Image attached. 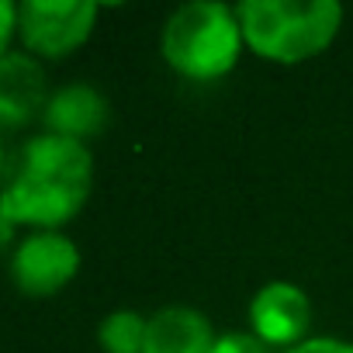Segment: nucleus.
<instances>
[{
  "label": "nucleus",
  "mask_w": 353,
  "mask_h": 353,
  "mask_svg": "<svg viewBox=\"0 0 353 353\" xmlns=\"http://www.w3.org/2000/svg\"><path fill=\"white\" fill-rule=\"evenodd\" d=\"M94 188V156L83 142L42 132L28 139L14 159L8 184L0 188V208L14 225L63 229L73 222Z\"/></svg>",
  "instance_id": "obj_1"
},
{
  "label": "nucleus",
  "mask_w": 353,
  "mask_h": 353,
  "mask_svg": "<svg viewBox=\"0 0 353 353\" xmlns=\"http://www.w3.org/2000/svg\"><path fill=\"white\" fill-rule=\"evenodd\" d=\"M236 18L256 59L301 66L336 42L346 11L336 0H243L236 4Z\"/></svg>",
  "instance_id": "obj_2"
},
{
  "label": "nucleus",
  "mask_w": 353,
  "mask_h": 353,
  "mask_svg": "<svg viewBox=\"0 0 353 353\" xmlns=\"http://www.w3.org/2000/svg\"><path fill=\"white\" fill-rule=\"evenodd\" d=\"M243 28L236 8L219 0L181 4L159 32L163 63L188 83H215L229 77L243 56Z\"/></svg>",
  "instance_id": "obj_3"
},
{
  "label": "nucleus",
  "mask_w": 353,
  "mask_h": 353,
  "mask_svg": "<svg viewBox=\"0 0 353 353\" xmlns=\"http://www.w3.org/2000/svg\"><path fill=\"white\" fill-rule=\"evenodd\" d=\"M94 0H25L18 4V35L35 59H63L77 52L97 25Z\"/></svg>",
  "instance_id": "obj_4"
},
{
  "label": "nucleus",
  "mask_w": 353,
  "mask_h": 353,
  "mask_svg": "<svg viewBox=\"0 0 353 353\" xmlns=\"http://www.w3.org/2000/svg\"><path fill=\"white\" fill-rule=\"evenodd\" d=\"M80 274V246L63 229L28 232L11 253V281L28 298L59 294Z\"/></svg>",
  "instance_id": "obj_5"
},
{
  "label": "nucleus",
  "mask_w": 353,
  "mask_h": 353,
  "mask_svg": "<svg viewBox=\"0 0 353 353\" xmlns=\"http://www.w3.org/2000/svg\"><path fill=\"white\" fill-rule=\"evenodd\" d=\"M250 332L263 339L270 350H294L308 339L312 329V301L291 281H267L250 298Z\"/></svg>",
  "instance_id": "obj_6"
},
{
  "label": "nucleus",
  "mask_w": 353,
  "mask_h": 353,
  "mask_svg": "<svg viewBox=\"0 0 353 353\" xmlns=\"http://www.w3.org/2000/svg\"><path fill=\"white\" fill-rule=\"evenodd\" d=\"M42 121H46V132L87 145V139H97L108 128L111 104H108L104 90H97L94 83L73 80V83H63L59 90L49 94Z\"/></svg>",
  "instance_id": "obj_7"
},
{
  "label": "nucleus",
  "mask_w": 353,
  "mask_h": 353,
  "mask_svg": "<svg viewBox=\"0 0 353 353\" xmlns=\"http://www.w3.org/2000/svg\"><path fill=\"white\" fill-rule=\"evenodd\" d=\"M49 104L46 70L28 52L0 56V128H21Z\"/></svg>",
  "instance_id": "obj_8"
},
{
  "label": "nucleus",
  "mask_w": 353,
  "mask_h": 353,
  "mask_svg": "<svg viewBox=\"0 0 353 353\" xmlns=\"http://www.w3.org/2000/svg\"><path fill=\"white\" fill-rule=\"evenodd\" d=\"M219 332L194 305H163L145 322L142 353H212Z\"/></svg>",
  "instance_id": "obj_9"
},
{
  "label": "nucleus",
  "mask_w": 353,
  "mask_h": 353,
  "mask_svg": "<svg viewBox=\"0 0 353 353\" xmlns=\"http://www.w3.org/2000/svg\"><path fill=\"white\" fill-rule=\"evenodd\" d=\"M145 322L149 315L135 308H114L97 325V343L104 353H142L145 346Z\"/></svg>",
  "instance_id": "obj_10"
},
{
  "label": "nucleus",
  "mask_w": 353,
  "mask_h": 353,
  "mask_svg": "<svg viewBox=\"0 0 353 353\" xmlns=\"http://www.w3.org/2000/svg\"><path fill=\"white\" fill-rule=\"evenodd\" d=\"M212 353H274V350L246 329H229V332H219Z\"/></svg>",
  "instance_id": "obj_11"
},
{
  "label": "nucleus",
  "mask_w": 353,
  "mask_h": 353,
  "mask_svg": "<svg viewBox=\"0 0 353 353\" xmlns=\"http://www.w3.org/2000/svg\"><path fill=\"white\" fill-rule=\"evenodd\" d=\"M288 353H353V343L339 339V336H308L305 343H298Z\"/></svg>",
  "instance_id": "obj_12"
},
{
  "label": "nucleus",
  "mask_w": 353,
  "mask_h": 353,
  "mask_svg": "<svg viewBox=\"0 0 353 353\" xmlns=\"http://www.w3.org/2000/svg\"><path fill=\"white\" fill-rule=\"evenodd\" d=\"M18 35V4L0 0V56L11 52V39Z\"/></svg>",
  "instance_id": "obj_13"
},
{
  "label": "nucleus",
  "mask_w": 353,
  "mask_h": 353,
  "mask_svg": "<svg viewBox=\"0 0 353 353\" xmlns=\"http://www.w3.org/2000/svg\"><path fill=\"white\" fill-rule=\"evenodd\" d=\"M14 229H18V225L4 215V208H0V256H4V253L14 246Z\"/></svg>",
  "instance_id": "obj_14"
},
{
  "label": "nucleus",
  "mask_w": 353,
  "mask_h": 353,
  "mask_svg": "<svg viewBox=\"0 0 353 353\" xmlns=\"http://www.w3.org/2000/svg\"><path fill=\"white\" fill-rule=\"evenodd\" d=\"M0 170H4V145H0Z\"/></svg>",
  "instance_id": "obj_15"
}]
</instances>
